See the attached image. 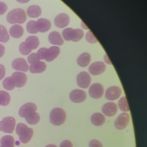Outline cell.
I'll return each mask as SVG.
<instances>
[{
    "instance_id": "1f68e13d",
    "label": "cell",
    "mask_w": 147,
    "mask_h": 147,
    "mask_svg": "<svg viewBox=\"0 0 147 147\" xmlns=\"http://www.w3.org/2000/svg\"><path fill=\"white\" fill-rule=\"evenodd\" d=\"M3 86L7 90H12L14 88L15 85L11 77H6L3 82Z\"/></svg>"
},
{
    "instance_id": "8992f818",
    "label": "cell",
    "mask_w": 147,
    "mask_h": 147,
    "mask_svg": "<svg viewBox=\"0 0 147 147\" xmlns=\"http://www.w3.org/2000/svg\"><path fill=\"white\" fill-rule=\"evenodd\" d=\"M16 126V120L11 117H7L0 121V130L7 133H12Z\"/></svg>"
},
{
    "instance_id": "30bf717a",
    "label": "cell",
    "mask_w": 147,
    "mask_h": 147,
    "mask_svg": "<svg viewBox=\"0 0 147 147\" xmlns=\"http://www.w3.org/2000/svg\"><path fill=\"white\" fill-rule=\"evenodd\" d=\"M122 94V90L118 86H113L109 87L106 91L105 97L107 100H114L119 98Z\"/></svg>"
},
{
    "instance_id": "ac0fdd59",
    "label": "cell",
    "mask_w": 147,
    "mask_h": 147,
    "mask_svg": "<svg viewBox=\"0 0 147 147\" xmlns=\"http://www.w3.org/2000/svg\"><path fill=\"white\" fill-rule=\"evenodd\" d=\"M47 68V65L42 61H36L29 66V69L31 73L38 74L44 72Z\"/></svg>"
},
{
    "instance_id": "6da1fadb",
    "label": "cell",
    "mask_w": 147,
    "mask_h": 147,
    "mask_svg": "<svg viewBox=\"0 0 147 147\" xmlns=\"http://www.w3.org/2000/svg\"><path fill=\"white\" fill-rule=\"evenodd\" d=\"M60 49L57 46H52L47 49L45 47L40 48L37 53L38 55L41 60H45L49 62L55 59L59 55Z\"/></svg>"
},
{
    "instance_id": "7a4b0ae2",
    "label": "cell",
    "mask_w": 147,
    "mask_h": 147,
    "mask_svg": "<svg viewBox=\"0 0 147 147\" xmlns=\"http://www.w3.org/2000/svg\"><path fill=\"white\" fill-rule=\"evenodd\" d=\"M16 132L19 136V139L23 144L28 143L32 138L33 134L32 129L28 127L25 124L19 123L16 129Z\"/></svg>"
},
{
    "instance_id": "9a60e30c",
    "label": "cell",
    "mask_w": 147,
    "mask_h": 147,
    "mask_svg": "<svg viewBox=\"0 0 147 147\" xmlns=\"http://www.w3.org/2000/svg\"><path fill=\"white\" fill-rule=\"evenodd\" d=\"M106 69V65L103 62L96 61L91 64L89 68L88 71L92 75H98L102 74Z\"/></svg>"
},
{
    "instance_id": "7c38bea8",
    "label": "cell",
    "mask_w": 147,
    "mask_h": 147,
    "mask_svg": "<svg viewBox=\"0 0 147 147\" xmlns=\"http://www.w3.org/2000/svg\"><path fill=\"white\" fill-rule=\"evenodd\" d=\"M11 77L13 80L15 87L18 88L23 87L27 80L26 74L22 72H14Z\"/></svg>"
},
{
    "instance_id": "f546056e",
    "label": "cell",
    "mask_w": 147,
    "mask_h": 147,
    "mask_svg": "<svg viewBox=\"0 0 147 147\" xmlns=\"http://www.w3.org/2000/svg\"><path fill=\"white\" fill-rule=\"evenodd\" d=\"M9 40V34H8L6 28L0 25V42H6Z\"/></svg>"
},
{
    "instance_id": "f35d334b",
    "label": "cell",
    "mask_w": 147,
    "mask_h": 147,
    "mask_svg": "<svg viewBox=\"0 0 147 147\" xmlns=\"http://www.w3.org/2000/svg\"><path fill=\"white\" fill-rule=\"evenodd\" d=\"M5 75V68L2 64H0V80H2Z\"/></svg>"
},
{
    "instance_id": "4fadbf2b",
    "label": "cell",
    "mask_w": 147,
    "mask_h": 147,
    "mask_svg": "<svg viewBox=\"0 0 147 147\" xmlns=\"http://www.w3.org/2000/svg\"><path fill=\"white\" fill-rule=\"evenodd\" d=\"M86 98V92L80 89L72 90L69 94L70 100L74 103H81L85 100Z\"/></svg>"
},
{
    "instance_id": "ffe728a7",
    "label": "cell",
    "mask_w": 147,
    "mask_h": 147,
    "mask_svg": "<svg viewBox=\"0 0 147 147\" xmlns=\"http://www.w3.org/2000/svg\"><path fill=\"white\" fill-rule=\"evenodd\" d=\"M48 40L49 42L53 45H61L64 43V41L61 34L56 31H53L49 33L48 36Z\"/></svg>"
},
{
    "instance_id": "5bb4252c",
    "label": "cell",
    "mask_w": 147,
    "mask_h": 147,
    "mask_svg": "<svg viewBox=\"0 0 147 147\" xmlns=\"http://www.w3.org/2000/svg\"><path fill=\"white\" fill-rule=\"evenodd\" d=\"M69 17L66 13H60L59 14L54 20L55 25L59 28H63L67 26L69 23Z\"/></svg>"
},
{
    "instance_id": "52a82bcc",
    "label": "cell",
    "mask_w": 147,
    "mask_h": 147,
    "mask_svg": "<svg viewBox=\"0 0 147 147\" xmlns=\"http://www.w3.org/2000/svg\"><path fill=\"white\" fill-rule=\"evenodd\" d=\"M91 81L90 75L86 72L83 71L80 72L76 78V82L79 87L82 88H87Z\"/></svg>"
},
{
    "instance_id": "b9f144b4",
    "label": "cell",
    "mask_w": 147,
    "mask_h": 147,
    "mask_svg": "<svg viewBox=\"0 0 147 147\" xmlns=\"http://www.w3.org/2000/svg\"><path fill=\"white\" fill-rule=\"evenodd\" d=\"M45 147H57V146L54 144H49V145H47Z\"/></svg>"
},
{
    "instance_id": "9c48e42d",
    "label": "cell",
    "mask_w": 147,
    "mask_h": 147,
    "mask_svg": "<svg viewBox=\"0 0 147 147\" xmlns=\"http://www.w3.org/2000/svg\"><path fill=\"white\" fill-rule=\"evenodd\" d=\"M104 92L103 86L98 83L92 84L89 88L90 96L94 99L100 98Z\"/></svg>"
},
{
    "instance_id": "7402d4cb",
    "label": "cell",
    "mask_w": 147,
    "mask_h": 147,
    "mask_svg": "<svg viewBox=\"0 0 147 147\" xmlns=\"http://www.w3.org/2000/svg\"><path fill=\"white\" fill-rule=\"evenodd\" d=\"M91 60V55L87 52H84L80 55L77 59L78 64L82 67H87Z\"/></svg>"
},
{
    "instance_id": "f1b7e54d",
    "label": "cell",
    "mask_w": 147,
    "mask_h": 147,
    "mask_svg": "<svg viewBox=\"0 0 147 147\" xmlns=\"http://www.w3.org/2000/svg\"><path fill=\"white\" fill-rule=\"evenodd\" d=\"M26 121L30 125H34L40 121V115L36 112L33 113L31 115L25 118Z\"/></svg>"
},
{
    "instance_id": "d6a6232c",
    "label": "cell",
    "mask_w": 147,
    "mask_h": 147,
    "mask_svg": "<svg viewBox=\"0 0 147 147\" xmlns=\"http://www.w3.org/2000/svg\"><path fill=\"white\" fill-rule=\"evenodd\" d=\"M118 106L119 109L122 111H129V107L128 106L127 101L125 96L122 97L118 101Z\"/></svg>"
},
{
    "instance_id": "2e32d148",
    "label": "cell",
    "mask_w": 147,
    "mask_h": 147,
    "mask_svg": "<svg viewBox=\"0 0 147 147\" xmlns=\"http://www.w3.org/2000/svg\"><path fill=\"white\" fill-rule=\"evenodd\" d=\"M12 68L17 71L26 72L29 69V65L26 61L23 58H17L11 63Z\"/></svg>"
},
{
    "instance_id": "60d3db41",
    "label": "cell",
    "mask_w": 147,
    "mask_h": 147,
    "mask_svg": "<svg viewBox=\"0 0 147 147\" xmlns=\"http://www.w3.org/2000/svg\"><path fill=\"white\" fill-rule=\"evenodd\" d=\"M17 2H20V3H27L30 0H16Z\"/></svg>"
},
{
    "instance_id": "44dd1931",
    "label": "cell",
    "mask_w": 147,
    "mask_h": 147,
    "mask_svg": "<svg viewBox=\"0 0 147 147\" xmlns=\"http://www.w3.org/2000/svg\"><path fill=\"white\" fill-rule=\"evenodd\" d=\"M24 34V29L19 24L12 25L9 30V34L11 37L16 38H20Z\"/></svg>"
},
{
    "instance_id": "603a6c76",
    "label": "cell",
    "mask_w": 147,
    "mask_h": 147,
    "mask_svg": "<svg viewBox=\"0 0 147 147\" xmlns=\"http://www.w3.org/2000/svg\"><path fill=\"white\" fill-rule=\"evenodd\" d=\"M105 116L100 113H95L91 117V123L95 126H101L105 122Z\"/></svg>"
},
{
    "instance_id": "d590c367",
    "label": "cell",
    "mask_w": 147,
    "mask_h": 147,
    "mask_svg": "<svg viewBox=\"0 0 147 147\" xmlns=\"http://www.w3.org/2000/svg\"><path fill=\"white\" fill-rule=\"evenodd\" d=\"M89 147H103V146L99 141L92 140L89 143Z\"/></svg>"
},
{
    "instance_id": "ab89813d",
    "label": "cell",
    "mask_w": 147,
    "mask_h": 147,
    "mask_svg": "<svg viewBox=\"0 0 147 147\" xmlns=\"http://www.w3.org/2000/svg\"><path fill=\"white\" fill-rule=\"evenodd\" d=\"M5 53V47L2 44H0V58L3 56Z\"/></svg>"
},
{
    "instance_id": "ba28073f",
    "label": "cell",
    "mask_w": 147,
    "mask_h": 147,
    "mask_svg": "<svg viewBox=\"0 0 147 147\" xmlns=\"http://www.w3.org/2000/svg\"><path fill=\"white\" fill-rule=\"evenodd\" d=\"M37 110L36 105L32 102H29L22 105L18 111L19 115L22 118H25L33 113L36 112Z\"/></svg>"
},
{
    "instance_id": "e0dca14e",
    "label": "cell",
    "mask_w": 147,
    "mask_h": 147,
    "mask_svg": "<svg viewBox=\"0 0 147 147\" xmlns=\"http://www.w3.org/2000/svg\"><path fill=\"white\" fill-rule=\"evenodd\" d=\"M102 112L107 117L114 115L118 110L117 105L114 102H107L102 106Z\"/></svg>"
},
{
    "instance_id": "3957f363",
    "label": "cell",
    "mask_w": 147,
    "mask_h": 147,
    "mask_svg": "<svg viewBox=\"0 0 147 147\" xmlns=\"http://www.w3.org/2000/svg\"><path fill=\"white\" fill-rule=\"evenodd\" d=\"M26 20V16L24 10L20 8H16L11 10L6 16V20L10 24H23Z\"/></svg>"
},
{
    "instance_id": "8d00e7d4",
    "label": "cell",
    "mask_w": 147,
    "mask_h": 147,
    "mask_svg": "<svg viewBox=\"0 0 147 147\" xmlns=\"http://www.w3.org/2000/svg\"><path fill=\"white\" fill-rule=\"evenodd\" d=\"M7 9V5L2 2H0V15H2L6 11Z\"/></svg>"
},
{
    "instance_id": "5b68a950",
    "label": "cell",
    "mask_w": 147,
    "mask_h": 147,
    "mask_svg": "<svg viewBox=\"0 0 147 147\" xmlns=\"http://www.w3.org/2000/svg\"><path fill=\"white\" fill-rule=\"evenodd\" d=\"M62 34L65 40L76 42L82 38L84 32L80 29H74L71 28H67L63 30Z\"/></svg>"
},
{
    "instance_id": "484cf974",
    "label": "cell",
    "mask_w": 147,
    "mask_h": 147,
    "mask_svg": "<svg viewBox=\"0 0 147 147\" xmlns=\"http://www.w3.org/2000/svg\"><path fill=\"white\" fill-rule=\"evenodd\" d=\"M25 42H28L32 49H36L39 45V40L38 37L36 36H30L26 38Z\"/></svg>"
},
{
    "instance_id": "836d02e7",
    "label": "cell",
    "mask_w": 147,
    "mask_h": 147,
    "mask_svg": "<svg viewBox=\"0 0 147 147\" xmlns=\"http://www.w3.org/2000/svg\"><path fill=\"white\" fill-rule=\"evenodd\" d=\"M40 60L41 59L37 53H32L28 57V61L30 64Z\"/></svg>"
},
{
    "instance_id": "d4e9b609",
    "label": "cell",
    "mask_w": 147,
    "mask_h": 147,
    "mask_svg": "<svg viewBox=\"0 0 147 147\" xmlns=\"http://www.w3.org/2000/svg\"><path fill=\"white\" fill-rule=\"evenodd\" d=\"M0 147H14V139L10 135L3 136L0 141Z\"/></svg>"
},
{
    "instance_id": "83f0119b",
    "label": "cell",
    "mask_w": 147,
    "mask_h": 147,
    "mask_svg": "<svg viewBox=\"0 0 147 147\" xmlns=\"http://www.w3.org/2000/svg\"><path fill=\"white\" fill-rule=\"evenodd\" d=\"M32 50V48L29 44L25 41L21 42L19 45V51L20 53L23 55H28L31 53Z\"/></svg>"
},
{
    "instance_id": "4dcf8cb0",
    "label": "cell",
    "mask_w": 147,
    "mask_h": 147,
    "mask_svg": "<svg viewBox=\"0 0 147 147\" xmlns=\"http://www.w3.org/2000/svg\"><path fill=\"white\" fill-rule=\"evenodd\" d=\"M26 30L31 34H36L38 32L37 23L35 21H30L26 24Z\"/></svg>"
},
{
    "instance_id": "d6986e66",
    "label": "cell",
    "mask_w": 147,
    "mask_h": 147,
    "mask_svg": "<svg viewBox=\"0 0 147 147\" xmlns=\"http://www.w3.org/2000/svg\"><path fill=\"white\" fill-rule=\"evenodd\" d=\"M38 32L44 33L49 30L51 26V22L47 18H39L36 21Z\"/></svg>"
},
{
    "instance_id": "e575fe53",
    "label": "cell",
    "mask_w": 147,
    "mask_h": 147,
    "mask_svg": "<svg viewBox=\"0 0 147 147\" xmlns=\"http://www.w3.org/2000/svg\"><path fill=\"white\" fill-rule=\"evenodd\" d=\"M86 40L90 43H95L98 42V40H96V37L94 36V35L92 34V33L90 30L88 31L86 33Z\"/></svg>"
},
{
    "instance_id": "8fae6325",
    "label": "cell",
    "mask_w": 147,
    "mask_h": 147,
    "mask_svg": "<svg viewBox=\"0 0 147 147\" xmlns=\"http://www.w3.org/2000/svg\"><path fill=\"white\" fill-rule=\"evenodd\" d=\"M129 119L130 117L127 113H123L121 114L114 122L115 127L118 130L124 129L127 126Z\"/></svg>"
},
{
    "instance_id": "cb8c5ba5",
    "label": "cell",
    "mask_w": 147,
    "mask_h": 147,
    "mask_svg": "<svg viewBox=\"0 0 147 147\" xmlns=\"http://www.w3.org/2000/svg\"><path fill=\"white\" fill-rule=\"evenodd\" d=\"M27 14L31 18H37L41 14V9L37 5H31L27 9Z\"/></svg>"
},
{
    "instance_id": "74e56055",
    "label": "cell",
    "mask_w": 147,
    "mask_h": 147,
    "mask_svg": "<svg viewBox=\"0 0 147 147\" xmlns=\"http://www.w3.org/2000/svg\"><path fill=\"white\" fill-rule=\"evenodd\" d=\"M60 147H73V145L70 141L66 140L61 143Z\"/></svg>"
},
{
    "instance_id": "4316f807",
    "label": "cell",
    "mask_w": 147,
    "mask_h": 147,
    "mask_svg": "<svg viewBox=\"0 0 147 147\" xmlns=\"http://www.w3.org/2000/svg\"><path fill=\"white\" fill-rule=\"evenodd\" d=\"M10 101V95L6 91H0V105L7 106Z\"/></svg>"
},
{
    "instance_id": "277c9868",
    "label": "cell",
    "mask_w": 147,
    "mask_h": 147,
    "mask_svg": "<svg viewBox=\"0 0 147 147\" xmlns=\"http://www.w3.org/2000/svg\"><path fill=\"white\" fill-rule=\"evenodd\" d=\"M49 119L53 125L56 126L61 125L66 119V113L60 107L54 108L50 113Z\"/></svg>"
}]
</instances>
